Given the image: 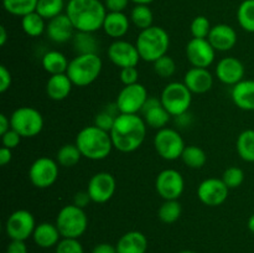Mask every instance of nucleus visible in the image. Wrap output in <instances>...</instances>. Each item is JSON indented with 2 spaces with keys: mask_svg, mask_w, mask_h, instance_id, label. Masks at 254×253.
Segmentation results:
<instances>
[{
  "mask_svg": "<svg viewBox=\"0 0 254 253\" xmlns=\"http://www.w3.org/2000/svg\"><path fill=\"white\" fill-rule=\"evenodd\" d=\"M146 123L138 114L121 113L111 130L113 146L122 153H133L145 140Z\"/></svg>",
  "mask_w": 254,
  "mask_h": 253,
  "instance_id": "obj_1",
  "label": "nucleus"
},
{
  "mask_svg": "<svg viewBox=\"0 0 254 253\" xmlns=\"http://www.w3.org/2000/svg\"><path fill=\"white\" fill-rule=\"evenodd\" d=\"M66 14L77 31L93 34L103 27L107 7L99 0H69Z\"/></svg>",
  "mask_w": 254,
  "mask_h": 253,
  "instance_id": "obj_2",
  "label": "nucleus"
},
{
  "mask_svg": "<svg viewBox=\"0 0 254 253\" xmlns=\"http://www.w3.org/2000/svg\"><path fill=\"white\" fill-rule=\"evenodd\" d=\"M74 144L78 146L82 156L89 160H103L114 148L111 133L102 130L94 124L81 129Z\"/></svg>",
  "mask_w": 254,
  "mask_h": 253,
  "instance_id": "obj_3",
  "label": "nucleus"
},
{
  "mask_svg": "<svg viewBox=\"0 0 254 253\" xmlns=\"http://www.w3.org/2000/svg\"><path fill=\"white\" fill-rule=\"evenodd\" d=\"M135 46L141 60L146 62H155L158 59L168 55L170 36L165 29L153 25L148 29L141 30L136 39Z\"/></svg>",
  "mask_w": 254,
  "mask_h": 253,
  "instance_id": "obj_4",
  "label": "nucleus"
},
{
  "mask_svg": "<svg viewBox=\"0 0 254 253\" xmlns=\"http://www.w3.org/2000/svg\"><path fill=\"white\" fill-rule=\"evenodd\" d=\"M102 67L103 62L97 54L77 55L69 61L66 74L69 77L73 86L86 87L98 78Z\"/></svg>",
  "mask_w": 254,
  "mask_h": 253,
  "instance_id": "obj_5",
  "label": "nucleus"
},
{
  "mask_svg": "<svg viewBox=\"0 0 254 253\" xmlns=\"http://www.w3.org/2000/svg\"><path fill=\"white\" fill-rule=\"evenodd\" d=\"M56 226L62 238H79L88 227V217L84 208L76 205H67L60 210Z\"/></svg>",
  "mask_w": 254,
  "mask_h": 253,
  "instance_id": "obj_6",
  "label": "nucleus"
},
{
  "mask_svg": "<svg viewBox=\"0 0 254 253\" xmlns=\"http://www.w3.org/2000/svg\"><path fill=\"white\" fill-rule=\"evenodd\" d=\"M161 104L173 117L184 116L192 102V93L184 82H170L161 92Z\"/></svg>",
  "mask_w": 254,
  "mask_h": 253,
  "instance_id": "obj_7",
  "label": "nucleus"
},
{
  "mask_svg": "<svg viewBox=\"0 0 254 253\" xmlns=\"http://www.w3.org/2000/svg\"><path fill=\"white\" fill-rule=\"evenodd\" d=\"M10 124L22 138H32L41 133L44 128V117L32 107H20L12 112Z\"/></svg>",
  "mask_w": 254,
  "mask_h": 253,
  "instance_id": "obj_8",
  "label": "nucleus"
},
{
  "mask_svg": "<svg viewBox=\"0 0 254 253\" xmlns=\"http://www.w3.org/2000/svg\"><path fill=\"white\" fill-rule=\"evenodd\" d=\"M185 146L183 136L175 129H159L154 136V148L156 153L165 160L173 161L181 158Z\"/></svg>",
  "mask_w": 254,
  "mask_h": 253,
  "instance_id": "obj_9",
  "label": "nucleus"
},
{
  "mask_svg": "<svg viewBox=\"0 0 254 253\" xmlns=\"http://www.w3.org/2000/svg\"><path fill=\"white\" fill-rule=\"evenodd\" d=\"M36 228L35 217L30 211L16 210L7 217L5 223V232L10 240L26 241L32 237Z\"/></svg>",
  "mask_w": 254,
  "mask_h": 253,
  "instance_id": "obj_10",
  "label": "nucleus"
},
{
  "mask_svg": "<svg viewBox=\"0 0 254 253\" xmlns=\"http://www.w3.org/2000/svg\"><path fill=\"white\" fill-rule=\"evenodd\" d=\"M59 163L47 156H41L31 164L29 179L37 189H47L56 183L59 178Z\"/></svg>",
  "mask_w": 254,
  "mask_h": 253,
  "instance_id": "obj_11",
  "label": "nucleus"
},
{
  "mask_svg": "<svg viewBox=\"0 0 254 253\" xmlns=\"http://www.w3.org/2000/svg\"><path fill=\"white\" fill-rule=\"evenodd\" d=\"M148 91L141 83L124 86L117 97V106L123 114H138L148 98Z\"/></svg>",
  "mask_w": 254,
  "mask_h": 253,
  "instance_id": "obj_12",
  "label": "nucleus"
},
{
  "mask_svg": "<svg viewBox=\"0 0 254 253\" xmlns=\"http://www.w3.org/2000/svg\"><path fill=\"white\" fill-rule=\"evenodd\" d=\"M155 189L164 200H179L185 189V181L178 170L165 169L156 176Z\"/></svg>",
  "mask_w": 254,
  "mask_h": 253,
  "instance_id": "obj_13",
  "label": "nucleus"
},
{
  "mask_svg": "<svg viewBox=\"0 0 254 253\" xmlns=\"http://www.w3.org/2000/svg\"><path fill=\"white\" fill-rule=\"evenodd\" d=\"M117 183L112 174L101 171L89 179L87 185V192L91 196V200L96 203H104L113 197L116 192Z\"/></svg>",
  "mask_w": 254,
  "mask_h": 253,
  "instance_id": "obj_14",
  "label": "nucleus"
},
{
  "mask_svg": "<svg viewBox=\"0 0 254 253\" xmlns=\"http://www.w3.org/2000/svg\"><path fill=\"white\" fill-rule=\"evenodd\" d=\"M230 189L226 186L222 179L208 178L203 180L197 188L198 200L206 206H220L227 200Z\"/></svg>",
  "mask_w": 254,
  "mask_h": 253,
  "instance_id": "obj_15",
  "label": "nucleus"
},
{
  "mask_svg": "<svg viewBox=\"0 0 254 253\" xmlns=\"http://www.w3.org/2000/svg\"><path fill=\"white\" fill-rule=\"evenodd\" d=\"M216 50L207 39H192L186 45V57L192 67L207 68L215 61Z\"/></svg>",
  "mask_w": 254,
  "mask_h": 253,
  "instance_id": "obj_16",
  "label": "nucleus"
},
{
  "mask_svg": "<svg viewBox=\"0 0 254 253\" xmlns=\"http://www.w3.org/2000/svg\"><path fill=\"white\" fill-rule=\"evenodd\" d=\"M108 57L116 66L124 68V67H136L139 63L140 55L135 45L126 41V40H116L112 42L108 49Z\"/></svg>",
  "mask_w": 254,
  "mask_h": 253,
  "instance_id": "obj_17",
  "label": "nucleus"
},
{
  "mask_svg": "<svg viewBox=\"0 0 254 253\" xmlns=\"http://www.w3.org/2000/svg\"><path fill=\"white\" fill-rule=\"evenodd\" d=\"M140 113L146 126L158 130L166 128V124L169 123L171 117V114L161 104V99L158 97H148Z\"/></svg>",
  "mask_w": 254,
  "mask_h": 253,
  "instance_id": "obj_18",
  "label": "nucleus"
},
{
  "mask_svg": "<svg viewBox=\"0 0 254 253\" xmlns=\"http://www.w3.org/2000/svg\"><path fill=\"white\" fill-rule=\"evenodd\" d=\"M216 76L222 83L235 86L238 82L243 81L245 66L236 57H223L216 66Z\"/></svg>",
  "mask_w": 254,
  "mask_h": 253,
  "instance_id": "obj_19",
  "label": "nucleus"
},
{
  "mask_svg": "<svg viewBox=\"0 0 254 253\" xmlns=\"http://www.w3.org/2000/svg\"><path fill=\"white\" fill-rule=\"evenodd\" d=\"M74 26L67 14H61L49 20L46 25V34L51 41L56 44H64L73 39Z\"/></svg>",
  "mask_w": 254,
  "mask_h": 253,
  "instance_id": "obj_20",
  "label": "nucleus"
},
{
  "mask_svg": "<svg viewBox=\"0 0 254 253\" xmlns=\"http://www.w3.org/2000/svg\"><path fill=\"white\" fill-rule=\"evenodd\" d=\"M184 83L191 93L203 94L212 88L213 77L207 68L191 67L184 76Z\"/></svg>",
  "mask_w": 254,
  "mask_h": 253,
  "instance_id": "obj_21",
  "label": "nucleus"
},
{
  "mask_svg": "<svg viewBox=\"0 0 254 253\" xmlns=\"http://www.w3.org/2000/svg\"><path fill=\"white\" fill-rule=\"evenodd\" d=\"M207 40L216 51H230L237 44V32L227 24H218L212 26Z\"/></svg>",
  "mask_w": 254,
  "mask_h": 253,
  "instance_id": "obj_22",
  "label": "nucleus"
},
{
  "mask_svg": "<svg viewBox=\"0 0 254 253\" xmlns=\"http://www.w3.org/2000/svg\"><path fill=\"white\" fill-rule=\"evenodd\" d=\"M116 247L117 253H146L148 238L143 232L129 231L119 238Z\"/></svg>",
  "mask_w": 254,
  "mask_h": 253,
  "instance_id": "obj_23",
  "label": "nucleus"
},
{
  "mask_svg": "<svg viewBox=\"0 0 254 253\" xmlns=\"http://www.w3.org/2000/svg\"><path fill=\"white\" fill-rule=\"evenodd\" d=\"M232 101L243 111H254V79H243L232 88Z\"/></svg>",
  "mask_w": 254,
  "mask_h": 253,
  "instance_id": "obj_24",
  "label": "nucleus"
},
{
  "mask_svg": "<svg viewBox=\"0 0 254 253\" xmlns=\"http://www.w3.org/2000/svg\"><path fill=\"white\" fill-rule=\"evenodd\" d=\"M73 83L66 73L52 74L46 83V93L52 101H64L69 96Z\"/></svg>",
  "mask_w": 254,
  "mask_h": 253,
  "instance_id": "obj_25",
  "label": "nucleus"
},
{
  "mask_svg": "<svg viewBox=\"0 0 254 253\" xmlns=\"http://www.w3.org/2000/svg\"><path fill=\"white\" fill-rule=\"evenodd\" d=\"M61 233L57 228L56 223L42 222L40 225H36V228L34 231V242L41 248H51L54 246H57V243L61 241Z\"/></svg>",
  "mask_w": 254,
  "mask_h": 253,
  "instance_id": "obj_26",
  "label": "nucleus"
},
{
  "mask_svg": "<svg viewBox=\"0 0 254 253\" xmlns=\"http://www.w3.org/2000/svg\"><path fill=\"white\" fill-rule=\"evenodd\" d=\"M102 29L109 37L121 40L129 30L128 16L124 12H107Z\"/></svg>",
  "mask_w": 254,
  "mask_h": 253,
  "instance_id": "obj_27",
  "label": "nucleus"
},
{
  "mask_svg": "<svg viewBox=\"0 0 254 253\" xmlns=\"http://www.w3.org/2000/svg\"><path fill=\"white\" fill-rule=\"evenodd\" d=\"M41 63L45 71L52 76V74L66 73L69 62L62 52L49 51L42 56Z\"/></svg>",
  "mask_w": 254,
  "mask_h": 253,
  "instance_id": "obj_28",
  "label": "nucleus"
},
{
  "mask_svg": "<svg viewBox=\"0 0 254 253\" xmlns=\"http://www.w3.org/2000/svg\"><path fill=\"white\" fill-rule=\"evenodd\" d=\"M21 27L25 34L29 35L30 37H39L46 31L45 19L36 11L30 12L21 17Z\"/></svg>",
  "mask_w": 254,
  "mask_h": 253,
  "instance_id": "obj_29",
  "label": "nucleus"
},
{
  "mask_svg": "<svg viewBox=\"0 0 254 253\" xmlns=\"http://www.w3.org/2000/svg\"><path fill=\"white\" fill-rule=\"evenodd\" d=\"M73 47L76 50L77 55H86V54H97L98 50V41L96 37L92 35V32H81L77 31L74 34Z\"/></svg>",
  "mask_w": 254,
  "mask_h": 253,
  "instance_id": "obj_30",
  "label": "nucleus"
},
{
  "mask_svg": "<svg viewBox=\"0 0 254 253\" xmlns=\"http://www.w3.org/2000/svg\"><path fill=\"white\" fill-rule=\"evenodd\" d=\"M237 151L241 158L248 163H254V130H243L237 138Z\"/></svg>",
  "mask_w": 254,
  "mask_h": 253,
  "instance_id": "obj_31",
  "label": "nucleus"
},
{
  "mask_svg": "<svg viewBox=\"0 0 254 253\" xmlns=\"http://www.w3.org/2000/svg\"><path fill=\"white\" fill-rule=\"evenodd\" d=\"M184 164L191 169H201L207 161V155L205 150L197 145L185 146L181 155Z\"/></svg>",
  "mask_w": 254,
  "mask_h": 253,
  "instance_id": "obj_32",
  "label": "nucleus"
},
{
  "mask_svg": "<svg viewBox=\"0 0 254 253\" xmlns=\"http://www.w3.org/2000/svg\"><path fill=\"white\" fill-rule=\"evenodd\" d=\"M81 158L82 154L76 144H64L57 151L56 161L59 165L64 166V168H72L78 164Z\"/></svg>",
  "mask_w": 254,
  "mask_h": 253,
  "instance_id": "obj_33",
  "label": "nucleus"
},
{
  "mask_svg": "<svg viewBox=\"0 0 254 253\" xmlns=\"http://www.w3.org/2000/svg\"><path fill=\"white\" fill-rule=\"evenodd\" d=\"M181 212H183V207L179 200H165L163 205L159 207L158 217L163 223L170 225L180 218Z\"/></svg>",
  "mask_w": 254,
  "mask_h": 253,
  "instance_id": "obj_34",
  "label": "nucleus"
},
{
  "mask_svg": "<svg viewBox=\"0 0 254 253\" xmlns=\"http://www.w3.org/2000/svg\"><path fill=\"white\" fill-rule=\"evenodd\" d=\"M39 0H2L4 9L15 16H25L30 12L36 11Z\"/></svg>",
  "mask_w": 254,
  "mask_h": 253,
  "instance_id": "obj_35",
  "label": "nucleus"
},
{
  "mask_svg": "<svg viewBox=\"0 0 254 253\" xmlns=\"http://www.w3.org/2000/svg\"><path fill=\"white\" fill-rule=\"evenodd\" d=\"M130 20L138 29L145 30L153 26V11L150 10L149 5H135L130 12Z\"/></svg>",
  "mask_w": 254,
  "mask_h": 253,
  "instance_id": "obj_36",
  "label": "nucleus"
},
{
  "mask_svg": "<svg viewBox=\"0 0 254 253\" xmlns=\"http://www.w3.org/2000/svg\"><path fill=\"white\" fill-rule=\"evenodd\" d=\"M237 20L245 31L254 32V0H245L237 10Z\"/></svg>",
  "mask_w": 254,
  "mask_h": 253,
  "instance_id": "obj_37",
  "label": "nucleus"
},
{
  "mask_svg": "<svg viewBox=\"0 0 254 253\" xmlns=\"http://www.w3.org/2000/svg\"><path fill=\"white\" fill-rule=\"evenodd\" d=\"M64 7V0H39L36 6V12L44 19L51 20L62 14Z\"/></svg>",
  "mask_w": 254,
  "mask_h": 253,
  "instance_id": "obj_38",
  "label": "nucleus"
},
{
  "mask_svg": "<svg viewBox=\"0 0 254 253\" xmlns=\"http://www.w3.org/2000/svg\"><path fill=\"white\" fill-rule=\"evenodd\" d=\"M154 63V71L161 78H169V77L174 76L176 71V63L174 61L173 57H170L169 55L160 57V59L156 60Z\"/></svg>",
  "mask_w": 254,
  "mask_h": 253,
  "instance_id": "obj_39",
  "label": "nucleus"
},
{
  "mask_svg": "<svg viewBox=\"0 0 254 253\" xmlns=\"http://www.w3.org/2000/svg\"><path fill=\"white\" fill-rule=\"evenodd\" d=\"M211 29H212V26L210 24V20L206 16H203V15L196 16L192 20L190 26L191 35L195 39H207L211 32Z\"/></svg>",
  "mask_w": 254,
  "mask_h": 253,
  "instance_id": "obj_40",
  "label": "nucleus"
},
{
  "mask_svg": "<svg viewBox=\"0 0 254 253\" xmlns=\"http://www.w3.org/2000/svg\"><path fill=\"white\" fill-rule=\"evenodd\" d=\"M245 180V173L238 166H230L223 171L222 181L226 184L228 189H237L242 185Z\"/></svg>",
  "mask_w": 254,
  "mask_h": 253,
  "instance_id": "obj_41",
  "label": "nucleus"
},
{
  "mask_svg": "<svg viewBox=\"0 0 254 253\" xmlns=\"http://www.w3.org/2000/svg\"><path fill=\"white\" fill-rule=\"evenodd\" d=\"M55 253H84V250L78 238H61Z\"/></svg>",
  "mask_w": 254,
  "mask_h": 253,
  "instance_id": "obj_42",
  "label": "nucleus"
},
{
  "mask_svg": "<svg viewBox=\"0 0 254 253\" xmlns=\"http://www.w3.org/2000/svg\"><path fill=\"white\" fill-rule=\"evenodd\" d=\"M119 78H121L122 83H123L124 86H130V84L138 83V68H136V67H124V68H121Z\"/></svg>",
  "mask_w": 254,
  "mask_h": 253,
  "instance_id": "obj_43",
  "label": "nucleus"
},
{
  "mask_svg": "<svg viewBox=\"0 0 254 253\" xmlns=\"http://www.w3.org/2000/svg\"><path fill=\"white\" fill-rule=\"evenodd\" d=\"M21 138L22 136L20 135L16 130H14V129L11 128L10 130H7L6 133L2 134L1 135L2 146H5V148H9L12 150V149L16 148V146L19 145L20 141H21Z\"/></svg>",
  "mask_w": 254,
  "mask_h": 253,
  "instance_id": "obj_44",
  "label": "nucleus"
},
{
  "mask_svg": "<svg viewBox=\"0 0 254 253\" xmlns=\"http://www.w3.org/2000/svg\"><path fill=\"white\" fill-rule=\"evenodd\" d=\"M11 81L12 78L10 71L4 66V64H1V66H0V92H1V93H5V92L10 88Z\"/></svg>",
  "mask_w": 254,
  "mask_h": 253,
  "instance_id": "obj_45",
  "label": "nucleus"
},
{
  "mask_svg": "<svg viewBox=\"0 0 254 253\" xmlns=\"http://www.w3.org/2000/svg\"><path fill=\"white\" fill-rule=\"evenodd\" d=\"M129 1L130 0H106L104 5L109 12H123L128 6Z\"/></svg>",
  "mask_w": 254,
  "mask_h": 253,
  "instance_id": "obj_46",
  "label": "nucleus"
},
{
  "mask_svg": "<svg viewBox=\"0 0 254 253\" xmlns=\"http://www.w3.org/2000/svg\"><path fill=\"white\" fill-rule=\"evenodd\" d=\"M6 253H27V246L25 241H14L7 245Z\"/></svg>",
  "mask_w": 254,
  "mask_h": 253,
  "instance_id": "obj_47",
  "label": "nucleus"
},
{
  "mask_svg": "<svg viewBox=\"0 0 254 253\" xmlns=\"http://www.w3.org/2000/svg\"><path fill=\"white\" fill-rule=\"evenodd\" d=\"M91 196H89V193L86 191H79V192H77L76 195H74L73 197V205L78 206V207L81 208H84L87 205H88L89 202H91Z\"/></svg>",
  "mask_w": 254,
  "mask_h": 253,
  "instance_id": "obj_48",
  "label": "nucleus"
},
{
  "mask_svg": "<svg viewBox=\"0 0 254 253\" xmlns=\"http://www.w3.org/2000/svg\"><path fill=\"white\" fill-rule=\"evenodd\" d=\"M92 253H117V247L111 243H98L94 246Z\"/></svg>",
  "mask_w": 254,
  "mask_h": 253,
  "instance_id": "obj_49",
  "label": "nucleus"
},
{
  "mask_svg": "<svg viewBox=\"0 0 254 253\" xmlns=\"http://www.w3.org/2000/svg\"><path fill=\"white\" fill-rule=\"evenodd\" d=\"M11 159H12L11 149L2 146V148L0 149V165L1 166L7 165V164L11 161Z\"/></svg>",
  "mask_w": 254,
  "mask_h": 253,
  "instance_id": "obj_50",
  "label": "nucleus"
},
{
  "mask_svg": "<svg viewBox=\"0 0 254 253\" xmlns=\"http://www.w3.org/2000/svg\"><path fill=\"white\" fill-rule=\"evenodd\" d=\"M11 129V124H10V118H7L5 114H0V135L6 133L7 130Z\"/></svg>",
  "mask_w": 254,
  "mask_h": 253,
  "instance_id": "obj_51",
  "label": "nucleus"
},
{
  "mask_svg": "<svg viewBox=\"0 0 254 253\" xmlns=\"http://www.w3.org/2000/svg\"><path fill=\"white\" fill-rule=\"evenodd\" d=\"M7 40V32L5 26H0V46H4L6 44Z\"/></svg>",
  "mask_w": 254,
  "mask_h": 253,
  "instance_id": "obj_52",
  "label": "nucleus"
},
{
  "mask_svg": "<svg viewBox=\"0 0 254 253\" xmlns=\"http://www.w3.org/2000/svg\"><path fill=\"white\" fill-rule=\"evenodd\" d=\"M247 226H248V230H250L252 233H254V213L250 218H248Z\"/></svg>",
  "mask_w": 254,
  "mask_h": 253,
  "instance_id": "obj_53",
  "label": "nucleus"
},
{
  "mask_svg": "<svg viewBox=\"0 0 254 253\" xmlns=\"http://www.w3.org/2000/svg\"><path fill=\"white\" fill-rule=\"evenodd\" d=\"M130 1L135 2L136 5H139V4H143V5H149V4H150V2H153L154 0H130Z\"/></svg>",
  "mask_w": 254,
  "mask_h": 253,
  "instance_id": "obj_54",
  "label": "nucleus"
},
{
  "mask_svg": "<svg viewBox=\"0 0 254 253\" xmlns=\"http://www.w3.org/2000/svg\"><path fill=\"white\" fill-rule=\"evenodd\" d=\"M179 253H196V252H193V251H190V250H184V251H180Z\"/></svg>",
  "mask_w": 254,
  "mask_h": 253,
  "instance_id": "obj_55",
  "label": "nucleus"
}]
</instances>
